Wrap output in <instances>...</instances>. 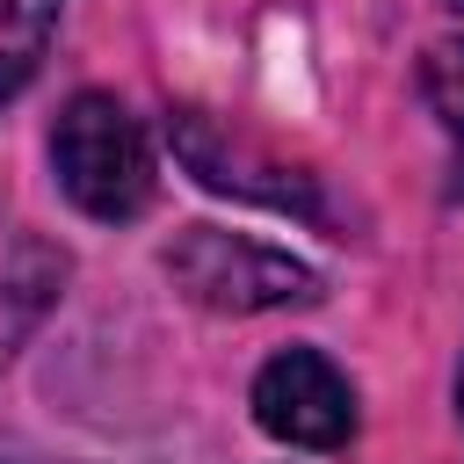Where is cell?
<instances>
[{
	"label": "cell",
	"mask_w": 464,
	"mask_h": 464,
	"mask_svg": "<svg viewBox=\"0 0 464 464\" xmlns=\"http://www.w3.org/2000/svg\"><path fill=\"white\" fill-rule=\"evenodd\" d=\"M51 167H58L65 203H72L80 218H94V225H130V218H145V203H152V188H160L145 123H138L116 94H102V87H87V94H72V102L58 109V123H51Z\"/></svg>",
	"instance_id": "cell-1"
},
{
	"label": "cell",
	"mask_w": 464,
	"mask_h": 464,
	"mask_svg": "<svg viewBox=\"0 0 464 464\" xmlns=\"http://www.w3.org/2000/svg\"><path fill=\"white\" fill-rule=\"evenodd\" d=\"M167 276L181 297H196L203 312H283V304H312L319 297V276L283 254V246H261L246 232H218V225H188L174 232L167 246Z\"/></svg>",
	"instance_id": "cell-2"
},
{
	"label": "cell",
	"mask_w": 464,
	"mask_h": 464,
	"mask_svg": "<svg viewBox=\"0 0 464 464\" xmlns=\"http://www.w3.org/2000/svg\"><path fill=\"white\" fill-rule=\"evenodd\" d=\"M261 435L290 442V450H341L355 435V384L319 355V348H283L254 370L246 392Z\"/></svg>",
	"instance_id": "cell-3"
},
{
	"label": "cell",
	"mask_w": 464,
	"mask_h": 464,
	"mask_svg": "<svg viewBox=\"0 0 464 464\" xmlns=\"http://www.w3.org/2000/svg\"><path fill=\"white\" fill-rule=\"evenodd\" d=\"M65 276H72L65 246H58L51 232H36L14 203H0V370H7V362L29 348V334L58 312Z\"/></svg>",
	"instance_id": "cell-4"
},
{
	"label": "cell",
	"mask_w": 464,
	"mask_h": 464,
	"mask_svg": "<svg viewBox=\"0 0 464 464\" xmlns=\"http://www.w3.org/2000/svg\"><path fill=\"white\" fill-rule=\"evenodd\" d=\"M58 7L65 0H0V109L36 80V65L58 36Z\"/></svg>",
	"instance_id": "cell-5"
},
{
	"label": "cell",
	"mask_w": 464,
	"mask_h": 464,
	"mask_svg": "<svg viewBox=\"0 0 464 464\" xmlns=\"http://www.w3.org/2000/svg\"><path fill=\"white\" fill-rule=\"evenodd\" d=\"M420 94H428V109H435V123H442V138H450V167H457V196H464V36L428 44V58H420Z\"/></svg>",
	"instance_id": "cell-6"
},
{
	"label": "cell",
	"mask_w": 464,
	"mask_h": 464,
	"mask_svg": "<svg viewBox=\"0 0 464 464\" xmlns=\"http://www.w3.org/2000/svg\"><path fill=\"white\" fill-rule=\"evenodd\" d=\"M457 413H464V370H457Z\"/></svg>",
	"instance_id": "cell-7"
},
{
	"label": "cell",
	"mask_w": 464,
	"mask_h": 464,
	"mask_svg": "<svg viewBox=\"0 0 464 464\" xmlns=\"http://www.w3.org/2000/svg\"><path fill=\"white\" fill-rule=\"evenodd\" d=\"M442 7H457V14H464V0H442Z\"/></svg>",
	"instance_id": "cell-8"
}]
</instances>
